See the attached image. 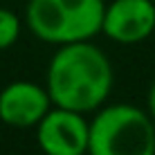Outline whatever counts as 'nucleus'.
<instances>
[{
	"label": "nucleus",
	"instance_id": "8",
	"mask_svg": "<svg viewBox=\"0 0 155 155\" xmlns=\"http://www.w3.org/2000/svg\"><path fill=\"white\" fill-rule=\"evenodd\" d=\"M146 113L151 115V119L155 121V81H153L151 90H148V97H146Z\"/></svg>",
	"mask_w": 155,
	"mask_h": 155
},
{
	"label": "nucleus",
	"instance_id": "5",
	"mask_svg": "<svg viewBox=\"0 0 155 155\" xmlns=\"http://www.w3.org/2000/svg\"><path fill=\"white\" fill-rule=\"evenodd\" d=\"M155 31L153 0H113L104 9L101 34L119 45H137Z\"/></svg>",
	"mask_w": 155,
	"mask_h": 155
},
{
	"label": "nucleus",
	"instance_id": "7",
	"mask_svg": "<svg viewBox=\"0 0 155 155\" xmlns=\"http://www.w3.org/2000/svg\"><path fill=\"white\" fill-rule=\"evenodd\" d=\"M20 18L12 9L0 7V50L12 47L16 41L20 38Z\"/></svg>",
	"mask_w": 155,
	"mask_h": 155
},
{
	"label": "nucleus",
	"instance_id": "6",
	"mask_svg": "<svg viewBox=\"0 0 155 155\" xmlns=\"http://www.w3.org/2000/svg\"><path fill=\"white\" fill-rule=\"evenodd\" d=\"M52 108L45 85L31 81H12L0 90V121L12 128H36Z\"/></svg>",
	"mask_w": 155,
	"mask_h": 155
},
{
	"label": "nucleus",
	"instance_id": "1",
	"mask_svg": "<svg viewBox=\"0 0 155 155\" xmlns=\"http://www.w3.org/2000/svg\"><path fill=\"white\" fill-rule=\"evenodd\" d=\"M115 72L104 50L90 41L58 45L50 58L45 88L52 106L77 113H94L113 90Z\"/></svg>",
	"mask_w": 155,
	"mask_h": 155
},
{
	"label": "nucleus",
	"instance_id": "4",
	"mask_svg": "<svg viewBox=\"0 0 155 155\" xmlns=\"http://www.w3.org/2000/svg\"><path fill=\"white\" fill-rule=\"evenodd\" d=\"M90 121L83 113L52 106L36 124V142L45 155H88Z\"/></svg>",
	"mask_w": 155,
	"mask_h": 155
},
{
	"label": "nucleus",
	"instance_id": "3",
	"mask_svg": "<svg viewBox=\"0 0 155 155\" xmlns=\"http://www.w3.org/2000/svg\"><path fill=\"white\" fill-rule=\"evenodd\" d=\"M104 0H29L25 23L43 43L65 45L101 34Z\"/></svg>",
	"mask_w": 155,
	"mask_h": 155
},
{
	"label": "nucleus",
	"instance_id": "2",
	"mask_svg": "<svg viewBox=\"0 0 155 155\" xmlns=\"http://www.w3.org/2000/svg\"><path fill=\"white\" fill-rule=\"evenodd\" d=\"M88 155H155V121L133 104L101 106L90 119Z\"/></svg>",
	"mask_w": 155,
	"mask_h": 155
},
{
	"label": "nucleus",
	"instance_id": "9",
	"mask_svg": "<svg viewBox=\"0 0 155 155\" xmlns=\"http://www.w3.org/2000/svg\"><path fill=\"white\" fill-rule=\"evenodd\" d=\"M153 2H155V0H153Z\"/></svg>",
	"mask_w": 155,
	"mask_h": 155
}]
</instances>
